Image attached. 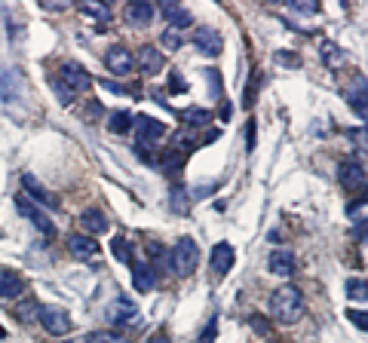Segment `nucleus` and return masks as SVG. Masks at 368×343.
<instances>
[{
    "mask_svg": "<svg viewBox=\"0 0 368 343\" xmlns=\"http://www.w3.org/2000/svg\"><path fill=\"white\" fill-rule=\"evenodd\" d=\"M304 313V294L301 289H294V285H282V289H276L270 294V316L276 322H282V325H292V322H298Z\"/></svg>",
    "mask_w": 368,
    "mask_h": 343,
    "instance_id": "f257e3e1",
    "label": "nucleus"
},
{
    "mask_svg": "<svg viewBox=\"0 0 368 343\" xmlns=\"http://www.w3.org/2000/svg\"><path fill=\"white\" fill-rule=\"evenodd\" d=\"M197 264H200V248L197 243H193L190 236H184L178 239V243L172 245V252H169V267L178 276H190L193 270H197Z\"/></svg>",
    "mask_w": 368,
    "mask_h": 343,
    "instance_id": "f03ea898",
    "label": "nucleus"
},
{
    "mask_svg": "<svg viewBox=\"0 0 368 343\" xmlns=\"http://www.w3.org/2000/svg\"><path fill=\"white\" fill-rule=\"evenodd\" d=\"M37 319H40V325H43L46 335H52V337H64L71 331L68 310L55 307V303H43V307L37 310Z\"/></svg>",
    "mask_w": 368,
    "mask_h": 343,
    "instance_id": "7ed1b4c3",
    "label": "nucleus"
},
{
    "mask_svg": "<svg viewBox=\"0 0 368 343\" xmlns=\"http://www.w3.org/2000/svg\"><path fill=\"white\" fill-rule=\"evenodd\" d=\"M108 319L110 325H129L135 328L138 322H142V316H138V307L129 298H114L108 303Z\"/></svg>",
    "mask_w": 368,
    "mask_h": 343,
    "instance_id": "20e7f679",
    "label": "nucleus"
},
{
    "mask_svg": "<svg viewBox=\"0 0 368 343\" xmlns=\"http://www.w3.org/2000/svg\"><path fill=\"white\" fill-rule=\"evenodd\" d=\"M59 74H62L59 83H62L64 89H71L74 95H77V92H86L92 86V77L86 74V68H80L77 62H64L62 68H59Z\"/></svg>",
    "mask_w": 368,
    "mask_h": 343,
    "instance_id": "39448f33",
    "label": "nucleus"
},
{
    "mask_svg": "<svg viewBox=\"0 0 368 343\" xmlns=\"http://www.w3.org/2000/svg\"><path fill=\"white\" fill-rule=\"evenodd\" d=\"M338 181L344 184L347 190H362L365 187V165L362 160H356V156H347L344 163L338 165Z\"/></svg>",
    "mask_w": 368,
    "mask_h": 343,
    "instance_id": "423d86ee",
    "label": "nucleus"
},
{
    "mask_svg": "<svg viewBox=\"0 0 368 343\" xmlns=\"http://www.w3.org/2000/svg\"><path fill=\"white\" fill-rule=\"evenodd\" d=\"M132 129H135V141L142 147H151L154 141H160V138L166 135V126L160 123V120L144 117V114L132 120Z\"/></svg>",
    "mask_w": 368,
    "mask_h": 343,
    "instance_id": "0eeeda50",
    "label": "nucleus"
},
{
    "mask_svg": "<svg viewBox=\"0 0 368 343\" xmlns=\"http://www.w3.org/2000/svg\"><path fill=\"white\" fill-rule=\"evenodd\" d=\"M16 209H18V211H22V215H25L28 221H31V224H34L37 230H40V233H43V236H52V233H55V227H52V221H50V218H46V215H43V211H40V209H37V206H34V202H31V199H28V197H25V193H22V197H16Z\"/></svg>",
    "mask_w": 368,
    "mask_h": 343,
    "instance_id": "6e6552de",
    "label": "nucleus"
},
{
    "mask_svg": "<svg viewBox=\"0 0 368 343\" xmlns=\"http://www.w3.org/2000/svg\"><path fill=\"white\" fill-rule=\"evenodd\" d=\"M22 187H25V197L34 202V206H43V209H59V199H52V193L43 187L34 175H22Z\"/></svg>",
    "mask_w": 368,
    "mask_h": 343,
    "instance_id": "1a4fd4ad",
    "label": "nucleus"
},
{
    "mask_svg": "<svg viewBox=\"0 0 368 343\" xmlns=\"http://www.w3.org/2000/svg\"><path fill=\"white\" fill-rule=\"evenodd\" d=\"M105 64H108V71L114 74V77H126L129 71H132V52L126 50V46H110V50L105 52Z\"/></svg>",
    "mask_w": 368,
    "mask_h": 343,
    "instance_id": "9d476101",
    "label": "nucleus"
},
{
    "mask_svg": "<svg viewBox=\"0 0 368 343\" xmlns=\"http://www.w3.org/2000/svg\"><path fill=\"white\" fill-rule=\"evenodd\" d=\"M234 261H236V252L230 243H218L209 255V264H212V270H215V276H227L234 270Z\"/></svg>",
    "mask_w": 368,
    "mask_h": 343,
    "instance_id": "9b49d317",
    "label": "nucleus"
},
{
    "mask_svg": "<svg viewBox=\"0 0 368 343\" xmlns=\"http://www.w3.org/2000/svg\"><path fill=\"white\" fill-rule=\"evenodd\" d=\"M193 43H197V50L202 55H221V50H224V40H221V34L215 28H200L193 34Z\"/></svg>",
    "mask_w": 368,
    "mask_h": 343,
    "instance_id": "f8f14e48",
    "label": "nucleus"
},
{
    "mask_svg": "<svg viewBox=\"0 0 368 343\" xmlns=\"http://www.w3.org/2000/svg\"><path fill=\"white\" fill-rule=\"evenodd\" d=\"M267 267H270L273 276H294L298 273V261H294V255L289 252V248H276V252L270 255V261H267Z\"/></svg>",
    "mask_w": 368,
    "mask_h": 343,
    "instance_id": "ddd939ff",
    "label": "nucleus"
},
{
    "mask_svg": "<svg viewBox=\"0 0 368 343\" xmlns=\"http://www.w3.org/2000/svg\"><path fill=\"white\" fill-rule=\"evenodd\" d=\"M68 252L77 257V261H86V257L98 255V245H96V239L86 236V233H71L68 236Z\"/></svg>",
    "mask_w": 368,
    "mask_h": 343,
    "instance_id": "4468645a",
    "label": "nucleus"
},
{
    "mask_svg": "<svg viewBox=\"0 0 368 343\" xmlns=\"http://www.w3.org/2000/svg\"><path fill=\"white\" fill-rule=\"evenodd\" d=\"M132 285H135V291H154V285H156V270L151 264H144V261H135L132 264Z\"/></svg>",
    "mask_w": 368,
    "mask_h": 343,
    "instance_id": "2eb2a0df",
    "label": "nucleus"
},
{
    "mask_svg": "<svg viewBox=\"0 0 368 343\" xmlns=\"http://www.w3.org/2000/svg\"><path fill=\"white\" fill-rule=\"evenodd\" d=\"M80 227H83V233H86V236H101V233H108V218H105V211L86 209V211L80 215Z\"/></svg>",
    "mask_w": 368,
    "mask_h": 343,
    "instance_id": "dca6fc26",
    "label": "nucleus"
},
{
    "mask_svg": "<svg viewBox=\"0 0 368 343\" xmlns=\"http://www.w3.org/2000/svg\"><path fill=\"white\" fill-rule=\"evenodd\" d=\"M163 52H160V46H142V50H138V68H142L144 74H160L163 71Z\"/></svg>",
    "mask_w": 368,
    "mask_h": 343,
    "instance_id": "f3484780",
    "label": "nucleus"
},
{
    "mask_svg": "<svg viewBox=\"0 0 368 343\" xmlns=\"http://www.w3.org/2000/svg\"><path fill=\"white\" fill-rule=\"evenodd\" d=\"M126 22L135 28H147L154 22V6L144 4V0H132V4L126 6Z\"/></svg>",
    "mask_w": 368,
    "mask_h": 343,
    "instance_id": "a211bd4d",
    "label": "nucleus"
},
{
    "mask_svg": "<svg viewBox=\"0 0 368 343\" xmlns=\"http://www.w3.org/2000/svg\"><path fill=\"white\" fill-rule=\"evenodd\" d=\"M22 291H25V282L13 270H0V298L16 301V298H22Z\"/></svg>",
    "mask_w": 368,
    "mask_h": 343,
    "instance_id": "6ab92c4d",
    "label": "nucleus"
},
{
    "mask_svg": "<svg viewBox=\"0 0 368 343\" xmlns=\"http://www.w3.org/2000/svg\"><path fill=\"white\" fill-rule=\"evenodd\" d=\"M18 89H22V77H18V71H4V74H0V98L16 101Z\"/></svg>",
    "mask_w": 368,
    "mask_h": 343,
    "instance_id": "aec40b11",
    "label": "nucleus"
},
{
    "mask_svg": "<svg viewBox=\"0 0 368 343\" xmlns=\"http://www.w3.org/2000/svg\"><path fill=\"white\" fill-rule=\"evenodd\" d=\"M132 114H129V110H114V114L108 117V129L110 132H117V135H123V132H129V129H132Z\"/></svg>",
    "mask_w": 368,
    "mask_h": 343,
    "instance_id": "412c9836",
    "label": "nucleus"
},
{
    "mask_svg": "<svg viewBox=\"0 0 368 343\" xmlns=\"http://www.w3.org/2000/svg\"><path fill=\"white\" fill-rule=\"evenodd\" d=\"M80 13L89 16V18H98V22H108L110 18V9L105 4H96V0H83L80 4Z\"/></svg>",
    "mask_w": 368,
    "mask_h": 343,
    "instance_id": "4be33fe9",
    "label": "nucleus"
},
{
    "mask_svg": "<svg viewBox=\"0 0 368 343\" xmlns=\"http://www.w3.org/2000/svg\"><path fill=\"white\" fill-rule=\"evenodd\" d=\"M169 197H172V209L178 211V215H188V209H190V199H188V190H184L181 184H172Z\"/></svg>",
    "mask_w": 368,
    "mask_h": 343,
    "instance_id": "5701e85b",
    "label": "nucleus"
},
{
    "mask_svg": "<svg viewBox=\"0 0 368 343\" xmlns=\"http://www.w3.org/2000/svg\"><path fill=\"white\" fill-rule=\"evenodd\" d=\"M83 343H126V337L120 335V331H89L86 337H83Z\"/></svg>",
    "mask_w": 368,
    "mask_h": 343,
    "instance_id": "b1692460",
    "label": "nucleus"
},
{
    "mask_svg": "<svg viewBox=\"0 0 368 343\" xmlns=\"http://www.w3.org/2000/svg\"><path fill=\"white\" fill-rule=\"evenodd\" d=\"M110 255H114L120 264H132V252H129V243H126L123 236L110 239Z\"/></svg>",
    "mask_w": 368,
    "mask_h": 343,
    "instance_id": "393cba45",
    "label": "nucleus"
},
{
    "mask_svg": "<svg viewBox=\"0 0 368 343\" xmlns=\"http://www.w3.org/2000/svg\"><path fill=\"white\" fill-rule=\"evenodd\" d=\"M184 123L206 126V123H212V114H209V110H202V107H188V110H184Z\"/></svg>",
    "mask_w": 368,
    "mask_h": 343,
    "instance_id": "a878e982",
    "label": "nucleus"
},
{
    "mask_svg": "<svg viewBox=\"0 0 368 343\" xmlns=\"http://www.w3.org/2000/svg\"><path fill=\"white\" fill-rule=\"evenodd\" d=\"M261 86V71H252V77H248V86H246V95H243V105L252 107L255 105V92Z\"/></svg>",
    "mask_w": 368,
    "mask_h": 343,
    "instance_id": "bb28decb",
    "label": "nucleus"
},
{
    "mask_svg": "<svg viewBox=\"0 0 368 343\" xmlns=\"http://www.w3.org/2000/svg\"><path fill=\"white\" fill-rule=\"evenodd\" d=\"M160 43L166 46V50H181V46H184V37L178 34V31H172V28H166V31L160 34Z\"/></svg>",
    "mask_w": 368,
    "mask_h": 343,
    "instance_id": "cd10ccee",
    "label": "nucleus"
},
{
    "mask_svg": "<svg viewBox=\"0 0 368 343\" xmlns=\"http://www.w3.org/2000/svg\"><path fill=\"white\" fill-rule=\"evenodd\" d=\"M350 105H353L359 120H365V83H359V92H350Z\"/></svg>",
    "mask_w": 368,
    "mask_h": 343,
    "instance_id": "c85d7f7f",
    "label": "nucleus"
},
{
    "mask_svg": "<svg viewBox=\"0 0 368 343\" xmlns=\"http://www.w3.org/2000/svg\"><path fill=\"white\" fill-rule=\"evenodd\" d=\"M322 59H326V64H344V62H347V55L340 52L338 46L326 43V46H322Z\"/></svg>",
    "mask_w": 368,
    "mask_h": 343,
    "instance_id": "c756f323",
    "label": "nucleus"
},
{
    "mask_svg": "<svg viewBox=\"0 0 368 343\" xmlns=\"http://www.w3.org/2000/svg\"><path fill=\"white\" fill-rule=\"evenodd\" d=\"M37 310H40V307H37V301H25V303H18V307H16V313H18V319H22V322H31V316L37 319Z\"/></svg>",
    "mask_w": 368,
    "mask_h": 343,
    "instance_id": "7c9ffc66",
    "label": "nucleus"
},
{
    "mask_svg": "<svg viewBox=\"0 0 368 343\" xmlns=\"http://www.w3.org/2000/svg\"><path fill=\"white\" fill-rule=\"evenodd\" d=\"M347 294L350 298L365 301V279H347Z\"/></svg>",
    "mask_w": 368,
    "mask_h": 343,
    "instance_id": "2f4dec72",
    "label": "nucleus"
},
{
    "mask_svg": "<svg viewBox=\"0 0 368 343\" xmlns=\"http://www.w3.org/2000/svg\"><path fill=\"white\" fill-rule=\"evenodd\" d=\"M190 22H193L190 13H184V9H181V13H178V16H175L172 22H169V28H172V31H184V28H190Z\"/></svg>",
    "mask_w": 368,
    "mask_h": 343,
    "instance_id": "473e14b6",
    "label": "nucleus"
},
{
    "mask_svg": "<svg viewBox=\"0 0 368 343\" xmlns=\"http://www.w3.org/2000/svg\"><path fill=\"white\" fill-rule=\"evenodd\" d=\"M52 86H55V95H59L62 105H71V101H74V92H71V89H64L59 80H52Z\"/></svg>",
    "mask_w": 368,
    "mask_h": 343,
    "instance_id": "72a5a7b5",
    "label": "nucleus"
},
{
    "mask_svg": "<svg viewBox=\"0 0 368 343\" xmlns=\"http://www.w3.org/2000/svg\"><path fill=\"white\" fill-rule=\"evenodd\" d=\"M206 83L212 86V95H221V77H218V71H206Z\"/></svg>",
    "mask_w": 368,
    "mask_h": 343,
    "instance_id": "f704fd0d",
    "label": "nucleus"
},
{
    "mask_svg": "<svg viewBox=\"0 0 368 343\" xmlns=\"http://www.w3.org/2000/svg\"><path fill=\"white\" fill-rule=\"evenodd\" d=\"M246 144H248L246 151L252 153V151H255V120H248V129H246Z\"/></svg>",
    "mask_w": 368,
    "mask_h": 343,
    "instance_id": "c9c22d12",
    "label": "nucleus"
},
{
    "mask_svg": "<svg viewBox=\"0 0 368 343\" xmlns=\"http://www.w3.org/2000/svg\"><path fill=\"white\" fill-rule=\"evenodd\" d=\"M169 89L172 92H188V83H184L178 74H172V77H169Z\"/></svg>",
    "mask_w": 368,
    "mask_h": 343,
    "instance_id": "e433bc0d",
    "label": "nucleus"
},
{
    "mask_svg": "<svg viewBox=\"0 0 368 343\" xmlns=\"http://www.w3.org/2000/svg\"><path fill=\"white\" fill-rule=\"evenodd\" d=\"M350 319H353V325H359V331H365V328H368V322H365V313H362V310H359V313H356V310H350Z\"/></svg>",
    "mask_w": 368,
    "mask_h": 343,
    "instance_id": "4c0bfd02",
    "label": "nucleus"
},
{
    "mask_svg": "<svg viewBox=\"0 0 368 343\" xmlns=\"http://www.w3.org/2000/svg\"><path fill=\"white\" fill-rule=\"evenodd\" d=\"M292 9H294V13H304V16H313V13H316V4H292Z\"/></svg>",
    "mask_w": 368,
    "mask_h": 343,
    "instance_id": "58836bf2",
    "label": "nucleus"
},
{
    "mask_svg": "<svg viewBox=\"0 0 368 343\" xmlns=\"http://www.w3.org/2000/svg\"><path fill=\"white\" fill-rule=\"evenodd\" d=\"M276 62H280V64H289V68H298V59H294V55H289V52H276Z\"/></svg>",
    "mask_w": 368,
    "mask_h": 343,
    "instance_id": "ea45409f",
    "label": "nucleus"
},
{
    "mask_svg": "<svg viewBox=\"0 0 368 343\" xmlns=\"http://www.w3.org/2000/svg\"><path fill=\"white\" fill-rule=\"evenodd\" d=\"M101 114H105V110H101V105H98V101H89V110H86V117H89V120H98Z\"/></svg>",
    "mask_w": 368,
    "mask_h": 343,
    "instance_id": "a19ab883",
    "label": "nucleus"
},
{
    "mask_svg": "<svg viewBox=\"0 0 368 343\" xmlns=\"http://www.w3.org/2000/svg\"><path fill=\"white\" fill-rule=\"evenodd\" d=\"M252 328L258 331V335H270V328H267L264 322H261V316H252Z\"/></svg>",
    "mask_w": 368,
    "mask_h": 343,
    "instance_id": "79ce46f5",
    "label": "nucleus"
},
{
    "mask_svg": "<svg viewBox=\"0 0 368 343\" xmlns=\"http://www.w3.org/2000/svg\"><path fill=\"white\" fill-rule=\"evenodd\" d=\"M101 86H105V89H110V92H117V95H123V86H120V83H110V80H101Z\"/></svg>",
    "mask_w": 368,
    "mask_h": 343,
    "instance_id": "37998d69",
    "label": "nucleus"
},
{
    "mask_svg": "<svg viewBox=\"0 0 368 343\" xmlns=\"http://www.w3.org/2000/svg\"><path fill=\"white\" fill-rule=\"evenodd\" d=\"M147 343H172V340H169L166 331H156V335H151V340H147Z\"/></svg>",
    "mask_w": 368,
    "mask_h": 343,
    "instance_id": "c03bdc74",
    "label": "nucleus"
},
{
    "mask_svg": "<svg viewBox=\"0 0 368 343\" xmlns=\"http://www.w3.org/2000/svg\"><path fill=\"white\" fill-rule=\"evenodd\" d=\"M0 337H6V331H4V328H0Z\"/></svg>",
    "mask_w": 368,
    "mask_h": 343,
    "instance_id": "a18cd8bd",
    "label": "nucleus"
}]
</instances>
